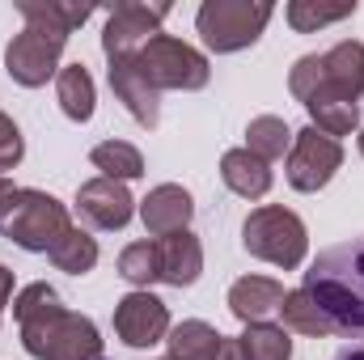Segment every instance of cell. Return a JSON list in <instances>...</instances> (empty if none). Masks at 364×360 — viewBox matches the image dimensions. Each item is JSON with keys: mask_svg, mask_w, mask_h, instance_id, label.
I'll list each match as a JSON object with an SVG mask.
<instances>
[{"mask_svg": "<svg viewBox=\"0 0 364 360\" xmlns=\"http://www.w3.org/2000/svg\"><path fill=\"white\" fill-rule=\"evenodd\" d=\"M17 13L26 17V30L13 34L4 47V73L38 90L47 77H60V55L68 47V34L93 17V4H64V0H17Z\"/></svg>", "mask_w": 364, "mask_h": 360, "instance_id": "obj_1", "label": "cell"}, {"mask_svg": "<svg viewBox=\"0 0 364 360\" xmlns=\"http://www.w3.org/2000/svg\"><path fill=\"white\" fill-rule=\"evenodd\" d=\"M13 318L21 327V348L34 360H106L102 335L85 314L64 309L51 284H26L13 301Z\"/></svg>", "mask_w": 364, "mask_h": 360, "instance_id": "obj_2", "label": "cell"}, {"mask_svg": "<svg viewBox=\"0 0 364 360\" xmlns=\"http://www.w3.org/2000/svg\"><path fill=\"white\" fill-rule=\"evenodd\" d=\"M305 292L326 314L335 335L364 339V233L318 250L305 271Z\"/></svg>", "mask_w": 364, "mask_h": 360, "instance_id": "obj_3", "label": "cell"}, {"mask_svg": "<svg viewBox=\"0 0 364 360\" xmlns=\"http://www.w3.org/2000/svg\"><path fill=\"white\" fill-rule=\"evenodd\" d=\"M288 90L301 106H309V102H360L364 43L343 38L322 55H301L288 73Z\"/></svg>", "mask_w": 364, "mask_h": 360, "instance_id": "obj_4", "label": "cell"}, {"mask_svg": "<svg viewBox=\"0 0 364 360\" xmlns=\"http://www.w3.org/2000/svg\"><path fill=\"white\" fill-rule=\"evenodd\" d=\"M272 13V0H203L195 13V26H199V38L208 51L233 55V51H246L259 43Z\"/></svg>", "mask_w": 364, "mask_h": 360, "instance_id": "obj_5", "label": "cell"}, {"mask_svg": "<svg viewBox=\"0 0 364 360\" xmlns=\"http://www.w3.org/2000/svg\"><path fill=\"white\" fill-rule=\"evenodd\" d=\"M242 246L246 255L272 263V268H301L305 263V250H309V233H305V221L292 212V208H279V203H267V208H255L242 225Z\"/></svg>", "mask_w": 364, "mask_h": 360, "instance_id": "obj_6", "label": "cell"}, {"mask_svg": "<svg viewBox=\"0 0 364 360\" xmlns=\"http://www.w3.org/2000/svg\"><path fill=\"white\" fill-rule=\"evenodd\" d=\"M68 229H73L68 208H64L55 195L34 191V186H21L17 199H13V208H9L4 221H0V233H4L13 246L30 250V255H51L55 242H60Z\"/></svg>", "mask_w": 364, "mask_h": 360, "instance_id": "obj_7", "label": "cell"}, {"mask_svg": "<svg viewBox=\"0 0 364 360\" xmlns=\"http://www.w3.org/2000/svg\"><path fill=\"white\" fill-rule=\"evenodd\" d=\"M140 73L149 77V85L161 93V90H203L212 81V68H208V55L195 51L191 43H182L174 34H157L140 47Z\"/></svg>", "mask_w": 364, "mask_h": 360, "instance_id": "obj_8", "label": "cell"}, {"mask_svg": "<svg viewBox=\"0 0 364 360\" xmlns=\"http://www.w3.org/2000/svg\"><path fill=\"white\" fill-rule=\"evenodd\" d=\"M343 166V144L331 140L326 132H318L314 123L305 132L292 136V149H288V162H284V174L292 191H322L326 182L335 179V170Z\"/></svg>", "mask_w": 364, "mask_h": 360, "instance_id": "obj_9", "label": "cell"}, {"mask_svg": "<svg viewBox=\"0 0 364 360\" xmlns=\"http://www.w3.org/2000/svg\"><path fill=\"white\" fill-rule=\"evenodd\" d=\"M170 17V4L157 0V4H144V0H123L106 13V30H102V51L106 60H119V55H140V47L149 38L161 34V21Z\"/></svg>", "mask_w": 364, "mask_h": 360, "instance_id": "obj_10", "label": "cell"}, {"mask_svg": "<svg viewBox=\"0 0 364 360\" xmlns=\"http://www.w3.org/2000/svg\"><path fill=\"white\" fill-rule=\"evenodd\" d=\"M114 335L127 348H153L170 335V309L161 297H153L149 288L127 292L123 301H114Z\"/></svg>", "mask_w": 364, "mask_h": 360, "instance_id": "obj_11", "label": "cell"}, {"mask_svg": "<svg viewBox=\"0 0 364 360\" xmlns=\"http://www.w3.org/2000/svg\"><path fill=\"white\" fill-rule=\"evenodd\" d=\"M132 212H136V199H132V191L123 186V182L114 179H90L81 182V191H77V216L90 225V229H123L127 221H132Z\"/></svg>", "mask_w": 364, "mask_h": 360, "instance_id": "obj_12", "label": "cell"}, {"mask_svg": "<svg viewBox=\"0 0 364 360\" xmlns=\"http://www.w3.org/2000/svg\"><path fill=\"white\" fill-rule=\"evenodd\" d=\"M110 90L114 97L127 106V115L140 123V127H157L161 123V93L149 85V77L140 73V60L136 55H119L110 60Z\"/></svg>", "mask_w": 364, "mask_h": 360, "instance_id": "obj_13", "label": "cell"}, {"mask_svg": "<svg viewBox=\"0 0 364 360\" xmlns=\"http://www.w3.org/2000/svg\"><path fill=\"white\" fill-rule=\"evenodd\" d=\"M191 216H195V199H191V191L178 186V182L153 186V191L144 195V203H140V221H144V229H149L153 238L182 233V229L191 225Z\"/></svg>", "mask_w": 364, "mask_h": 360, "instance_id": "obj_14", "label": "cell"}, {"mask_svg": "<svg viewBox=\"0 0 364 360\" xmlns=\"http://www.w3.org/2000/svg\"><path fill=\"white\" fill-rule=\"evenodd\" d=\"M279 301H284V284L272 275H242L233 288H229V314L237 322H267L272 314H279Z\"/></svg>", "mask_w": 364, "mask_h": 360, "instance_id": "obj_15", "label": "cell"}, {"mask_svg": "<svg viewBox=\"0 0 364 360\" xmlns=\"http://www.w3.org/2000/svg\"><path fill=\"white\" fill-rule=\"evenodd\" d=\"M157 259H161V284L191 288L203 271V246L191 229H182L170 238H157Z\"/></svg>", "mask_w": 364, "mask_h": 360, "instance_id": "obj_16", "label": "cell"}, {"mask_svg": "<svg viewBox=\"0 0 364 360\" xmlns=\"http://www.w3.org/2000/svg\"><path fill=\"white\" fill-rule=\"evenodd\" d=\"M220 179L242 199H263L272 191V166L263 157H255L250 149H229L220 157Z\"/></svg>", "mask_w": 364, "mask_h": 360, "instance_id": "obj_17", "label": "cell"}, {"mask_svg": "<svg viewBox=\"0 0 364 360\" xmlns=\"http://www.w3.org/2000/svg\"><path fill=\"white\" fill-rule=\"evenodd\" d=\"M55 97H60V110H64L73 123H90L93 119V102H97L90 68H85V64H68V68H60V77H55Z\"/></svg>", "mask_w": 364, "mask_h": 360, "instance_id": "obj_18", "label": "cell"}, {"mask_svg": "<svg viewBox=\"0 0 364 360\" xmlns=\"http://www.w3.org/2000/svg\"><path fill=\"white\" fill-rule=\"evenodd\" d=\"M220 339H225V335H220L216 327L199 322V318H186V322H178V327L166 335L170 360H216Z\"/></svg>", "mask_w": 364, "mask_h": 360, "instance_id": "obj_19", "label": "cell"}, {"mask_svg": "<svg viewBox=\"0 0 364 360\" xmlns=\"http://www.w3.org/2000/svg\"><path fill=\"white\" fill-rule=\"evenodd\" d=\"M292 136H296V132H292L279 115H259V119H250V127H246V149L272 166L275 157H284V153L292 149Z\"/></svg>", "mask_w": 364, "mask_h": 360, "instance_id": "obj_20", "label": "cell"}, {"mask_svg": "<svg viewBox=\"0 0 364 360\" xmlns=\"http://www.w3.org/2000/svg\"><path fill=\"white\" fill-rule=\"evenodd\" d=\"M279 318H284V331H301V335H335V327L326 322V314L314 305V297L305 292V288H292V292H284V301H279Z\"/></svg>", "mask_w": 364, "mask_h": 360, "instance_id": "obj_21", "label": "cell"}, {"mask_svg": "<svg viewBox=\"0 0 364 360\" xmlns=\"http://www.w3.org/2000/svg\"><path fill=\"white\" fill-rule=\"evenodd\" d=\"M93 170H102V179H114V182H132L144 174V157H140V149L136 144H127V140H106V144H97L90 153Z\"/></svg>", "mask_w": 364, "mask_h": 360, "instance_id": "obj_22", "label": "cell"}, {"mask_svg": "<svg viewBox=\"0 0 364 360\" xmlns=\"http://www.w3.org/2000/svg\"><path fill=\"white\" fill-rule=\"evenodd\" d=\"M237 344H242V356L246 360H292L288 331L284 327H272V322H250Z\"/></svg>", "mask_w": 364, "mask_h": 360, "instance_id": "obj_23", "label": "cell"}, {"mask_svg": "<svg viewBox=\"0 0 364 360\" xmlns=\"http://www.w3.org/2000/svg\"><path fill=\"white\" fill-rule=\"evenodd\" d=\"M284 13H288V26H292L296 34H314V30H322V26H335V21H343V17H352V13H356V0H348V4L292 0Z\"/></svg>", "mask_w": 364, "mask_h": 360, "instance_id": "obj_24", "label": "cell"}, {"mask_svg": "<svg viewBox=\"0 0 364 360\" xmlns=\"http://www.w3.org/2000/svg\"><path fill=\"white\" fill-rule=\"evenodd\" d=\"M51 263H55L60 271H68V275H85V271H93V263H97V242H93L85 229L73 225V229L55 242Z\"/></svg>", "mask_w": 364, "mask_h": 360, "instance_id": "obj_25", "label": "cell"}, {"mask_svg": "<svg viewBox=\"0 0 364 360\" xmlns=\"http://www.w3.org/2000/svg\"><path fill=\"white\" fill-rule=\"evenodd\" d=\"M119 275L136 288H149L161 280V259H157V242H132L119 255Z\"/></svg>", "mask_w": 364, "mask_h": 360, "instance_id": "obj_26", "label": "cell"}, {"mask_svg": "<svg viewBox=\"0 0 364 360\" xmlns=\"http://www.w3.org/2000/svg\"><path fill=\"white\" fill-rule=\"evenodd\" d=\"M26 157V140H21V127L0 110V179H4V170H13L17 162Z\"/></svg>", "mask_w": 364, "mask_h": 360, "instance_id": "obj_27", "label": "cell"}, {"mask_svg": "<svg viewBox=\"0 0 364 360\" xmlns=\"http://www.w3.org/2000/svg\"><path fill=\"white\" fill-rule=\"evenodd\" d=\"M17 191H21V186H13L9 179H0V221H4V212L13 208V199H17Z\"/></svg>", "mask_w": 364, "mask_h": 360, "instance_id": "obj_28", "label": "cell"}, {"mask_svg": "<svg viewBox=\"0 0 364 360\" xmlns=\"http://www.w3.org/2000/svg\"><path fill=\"white\" fill-rule=\"evenodd\" d=\"M216 360H246V356H242V344H237V339H220Z\"/></svg>", "mask_w": 364, "mask_h": 360, "instance_id": "obj_29", "label": "cell"}, {"mask_svg": "<svg viewBox=\"0 0 364 360\" xmlns=\"http://www.w3.org/2000/svg\"><path fill=\"white\" fill-rule=\"evenodd\" d=\"M13 301V271L9 268H0V309Z\"/></svg>", "mask_w": 364, "mask_h": 360, "instance_id": "obj_30", "label": "cell"}, {"mask_svg": "<svg viewBox=\"0 0 364 360\" xmlns=\"http://www.w3.org/2000/svg\"><path fill=\"white\" fill-rule=\"evenodd\" d=\"M335 360H364V339H360V344H352V348H343Z\"/></svg>", "mask_w": 364, "mask_h": 360, "instance_id": "obj_31", "label": "cell"}, {"mask_svg": "<svg viewBox=\"0 0 364 360\" xmlns=\"http://www.w3.org/2000/svg\"><path fill=\"white\" fill-rule=\"evenodd\" d=\"M360 153H364V127H360Z\"/></svg>", "mask_w": 364, "mask_h": 360, "instance_id": "obj_32", "label": "cell"}]
</instances>
